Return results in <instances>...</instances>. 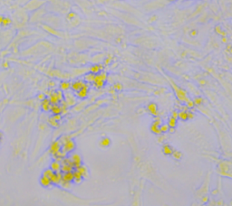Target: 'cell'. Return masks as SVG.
Returning a JSON list of instances; mask_svg holds the SVG:
<instances>
[{
    "label": "cell",
    "instance_id": "1",
    "mask_svg": "<svg viewBox=\"0 0 232 206\" xmlns=\"http://www.w3.org/2000/svg\"><path fill=\"white\" fill-rule=\"evenodd\" d=\"M210 182H211V171L210 170L208 171L201 186L194 191V201L200 202L201 205H206L210 202Z\"/></svg>",
    "mask_w": 232,
    "mask_h": 206
},
{
    "label": "cell",
    "instance_id": "2",
    "mask_svg": "<svg viewBox=\"0 0 232 206\" xmlns=\"http://www.w3.org/2000/svg\"><path fill=\"white\" fill-rule=\"evenodd\" d=\"M216 173L220 177L232 180V160L220 159L216 165Z\"/></svg>",
    "mask_w": 232,
    "mask_h": 206
},
{
    "label": "cell",
    "instance_id": "3",
    "mask_svg": "<svg viewBox=\"0 0 232 206\" xmlns=\"http://www.w3.org/2000/svg\"><path fill=\"white\" fill-rule=\"evenodd\" d=\"M171 85H172V89H173V91H174V92H175V95H176L177 99H178L180 101L184 102V103H186V104L190 101V100H189V98L187 92H186L184 90H182L181 88H180L179 86H177L175 83H173V82H172V81H171Z\"/></svg>",
    "mask_w": 232,
    "mask_h": 206
},
{
    "label": "cell",
    "instance_id": "4",
    "mask_svg": "<svg viewBox=\"0 0 232 206\" xmlns=\"http://www.w3.org/2000/svg\"><path fill=\"white\" fill-rule=\"evenodd\" d=\"M106 79H107V74L104 72H102L99 74H96L94 81L93 83L95 89H102V88H104Z\"/></svg>",
    "mask_w": 232,
    "mask_h": 206
},
{
    "label": "cell",
    "instance_id": "5",
    "mask_svg": "<svg viewBox=\"0 0 232 206\" xmlns=\"http://www.w3.org/2000/svg\"><path fill=\"white\" fill-rule=\"evenodd\" d=\"M161 124H162V120L160 117H156L151 125V128H150L151 131L155 135H160L161 134V131H160Z\"/></svg>",
    "mask_w": 232,
    "mask_h": 206
},
{
    "label": "cell",
    "instance_id": "6",
    "mask_svg": "<svg viewBox=\"0 0 232 206\" xmlns=\"http://www.w3.org/2000/svg\"><path fill=\"white\" fill-rule=\"evenodd\" d=\"M62 146H63V145H62V143H61V141L59 139L54 141L50 145V146H49V153L52 155L53 157L62 149Z\"/></svg>",
    "mask_w": 232,
    "mask_h": 206
},
{
    "label": "cell",
    "instance_id": "7",
    "mask_svg": "<svg viewBox=\"0 0 232 206\" xmlns=\"http://www.w3.org/2000/svg\"><path fill=\"white\" fill-rule=\"evenodd\" d=\"M89 89H90V86H89V83H86L85 86L83 88L82 90H80L79 92H75V95L76 98L80 99V100H84L88 97V94H89Z\"/></svg>",
    "mask_w": 232,
    "mask_h": 206
},
{
    "label": "cell",
    "instance_id": "8",
    "mask_svg": "<svg viewBox=\"0 0 232 206\" xmlns=\"http://www.w3.org/2000/svg\"><path fill=\"white\" fill-rule=\"evenodd\" d=\"M75 148H76L75 142L73 139H71V140H69L67 143H65V144L63 145L62 150H63V152H65L66 154H69V153L73 152V151L75 149Z\"/></svg>",
    "mask_w": 232,
    "mask_h": 206
},
{
    "label": "cell",
    "instance_id": "9",
    "mask_svg": "<svg viewBox=\"0 0 232 206\" xmlns=\"http://www.w3.org/2000/svg\"><path fill=\"white\" fill-rule=\"evenodd\" d=\"M86 83L87 82H85L84 80H75L74 82L71 83V90L74 92H79L80 90L83 89Z\"/></svg>",
    "mask_w": 232,
    "mask_h": 206
},
{
    "label": "cell",
    "instance_id": "10",
    "mask_svg": "<svg viewBox=\"0 0 232 206\" xmlns=\"http://www.w3.org/2000/svg\"><path fill=\"white\" fill-rule=\"evenodd\" d=\"M70 158H71V161H72V163H73V165L75 166V169L76 167H78L79 165H83V159H82L81 155H79L77 153H73L71 155Z\"/></svg>",
    "mask_w": 232,
    "mask_h": 206
},
{
    "label": "cell",
    "instance_id": "11",
    "mask_svg": "<svg viewBox=\"0 0 232 206\" xmlns=\"http://www.w3.org/2000/svg\"><path fill=\"white\" fill-rule=\"evenodd\" d=\"M64 100H65L66 103H67V105L69 107H71V106H74L76 103V97H75V94L68 93L67 92H66V93L64 95Z\"/></svg>",
    "mask_w": 232,
    "mask_h": 206
},
{
    "label": "cell",
    "instance_id": "12",
    "mask_svg": "<svg viewBox=\"0 0 232 206\" xmlns=\"http://www.w3.org/2000/svg\"><path fill=\"white\" fill-rule=\"evenodd\" d=\"M63 178V173L62 172H59V173H54L53 174V176L50 178L51 182H52V185H60V183L62 182V179Z\"/></svg>",
    "mask_w": 232,
    "mask_h": 206
},
{
    "label": "cell",
    "instance_id": "13",
    "mask_svg": "<svg viewBox=\"0 0 232 206\" xmlns=\"http://www.w3.org/2000/svg\"><path fill=\"white\" fill-rule=\"evenodd\" d=\"M52 103L50 101V100L48 98H46L44 100L41 101V109L43 111L45 112H49L51 111V108H52Z\"/></svg>",
    "mask_w": 232,
    "mask_h": 206
},
{
    "label": "cell",
    "instance_id": "14",
    "mask_svg": "<svg viewBox=\"0 0 232 206\" xmlns=\"http://www.w3.org/2000/svg\"><path fill=\"white\" fill-rule=\"evenodd\" d=\"M147 110H148V112H149L151 115L154 116V117H157V116H158V106H157L156 103H154V102H150V103L147 105Z\"/></svg>",
    "mask_w": 232,
    "mask_h": 206
},
{
    "label": "cell",
    "instance_id": "15",
    "mask_svg": "<svg viewBox=\"0 0 232 206\" xmlns=\"http://www.w3.org/2000/svg\"><path fill=\"white\" fill-rule=\"evenodd\" d=\"M173 151H174V148H172L171 145H169V144H164L163 145V146H162V153L165 156L172 157Z\"/></svg>",
    "mask_w": 232,
    "mask_h": 206
},
{
    "label": "cell",
    "instance_id": "16",
    "mask_svg": "<svg viewBox=\"0 0 232 206\" xmlns=\"http://www.w3.org/2000/svg\"><path fill=\"white\" fill-rule=\"evenodd\" d=\"M75 170H77L82 175H83V177L84 178H87L88 176H89V170H88V168H87V166H85L84 165H79L78 167H76L75 168Z\"/></svg>",
    "mask_w": 232,
    "mask_h": 206
},
{
    "label": "cell",
    "instance_id": "17",
    "mask_svg": "<svg viewBox=\"0 0 232 206\" xmlns=\"http://www.w3.org/2000/svg\"><path fill=\"white\" fill-rule=\"evenodd\" d=\"M50 168L54 172V173H59L61 172V169H62V163L60 161H57V160H54L51 165H50Z\"/></svg>",
    "mask_w": 232,
    "mask_h": 206
},
{
    "label": "cell",
    "instance_id": "18",
    "mask_svg": "<svg viewBox=\"0 0 232 206\" xmlns=\"http://www.w3.org/2000/svg\"><path fill=\"white\" fill-rule=\"evenodd\" d=\"M103 69H104V66L102 64H93L90 67L89 71H90V72L96 75V74H99L100 72H102Z\"/></svg>",
    "mask_w": 232,
    "mask_h": 206
},
{
    "label": "cell",
    "instance_id": "19",
    "mask_svg": "<svg viewBox=\"0 0 232 206\" xmlns=\"http://www.w3.org/2000/svg\"><path fill=\"white\" fill-rule=\"evenodd\" d=\"M39 183L43 187H50L52 185V182H51L50 178L46 177V176H44V175H42L40 177Z\"/></svg>",
    "mask_w": 232,
    "mask_h": 206
},
{
    "label": "cell",
    "instance_id": "20",
    "mask_svg": "<svg viewBox=\"0 0 232 206\" xmlns=\"http://www.w3.org/2000/svg\"><path fill=\"white\" fill-rule=\"evenodd\" d=\"M63 181L68 182V183H73L74 182V172H69V173H63Z\"/></svg>",
    "mask_w": 232,
    "mask_h": 206
},
{
    "label": "cell",
    "instance_id": "21",
    "mask_svg": "<svg viewBox=\"0 0 232 206\" xmlns=\"http://www.w3.org/2000/svg\"><path fill=\"white\" fill-rule=\"evenodd\" d=\"M83 180H84L83 175L77 170L75 169V171H74V183L76 184V185H80L83 182Z\"/></svg>",
    "mask_w": 232,
    "mask_h": 206
},
{
    "label": "cell",
    "instance_id": "22",
    "mask_svg": "<svg viewBox=\"0 0 232 206\" xmlns=\"http://www.w3.org/2000/svg\"><path fill=\"white\" fill-rule=\"evenodd\" d=\"M48 99L50 100L51 103L54 105V104H60V100H59V98L57 96V93L56 92H53L50 93V95L48 96Z\"/></svg>",
    "mask_w": 232,
    "mask_h": 206
},
{
    "label": "cell",
    "instance_id": "23",
    "mask_svg": "<svg viewBox=\"0 0 232 206\" xmlns=\"http://www.w3.org/2000/svg\"><path fill=\"white\" fill-rule=\"evenodd\" d=\"M51 112L53 115H62V108L60 104H54L51 108Z\"/></svg>",
    "mask_w": 232,
    "mask_h": 206
},
{
    "label": "cell",
    "instance_id": "24",
    "mask_svg": "<svg viewBox=\"0 0 232 206\" xmlns=\"http://www.w3.org/2000/svg\"><path fill=\"white\" fill-rule=\"evenodd\" d=\"M60 89L62 92H67L69 89H71V83L67 80H63L60 83Z\"/></svg>",
    "mask_w": 232,
    "mask_h": 206
},
{
    "label": "cell",
    "instance_id": "25",
    "mask_svg": "<svg viewBox=\"0 0 232 206\" xmlns=\"http://www.w3.org/2000/svg\"><path fill=\"white\" fill-rule=\"evenodd\" d=\"M179 119L182 121H187L189 120V111L187 110H181L179 112Z\"/></svg>",
    "mask_w": 232,
    "mask_h": 206
},
{
    "label": "cell",
    "instance_id": "26",
    "mask_svg": "<svg viewBox=\"0 0 232 206\" xmlns=\"http://www.w3.org/2000/svg\"><path fill=\"white\" fill-rule=\"evenodd\" d=\"M94 79H95V74L92 73V72H88L84 75V81L87 82V83H93L94 81Z\"/></svg>",
    "mask_w": 232,
    "mask_h": 206
},
{
    "label": "cell",
    "instance_id": "27",
    "mask_svg": "<svg viewBox=\"0 0 232 206\" xmlns=\"http://www.w3.org/2000/svg\"><path fill=\"white\" fill-rule=\"evenodd\" d=\"M75 167L71 165H62V173H69V172H74Z\"/></svg>",
    "mask_w": 232,
    "mask_h": 206
},
{
    "label": "cell",
    "instance_id": "28",
    "mask_svg": "<svg viewBox=\"0 0 232 206\" xmlns=\"http://www.w3.org/2000/svg\"><path fill=\"white\" fill-rule=\"evenodd\" d=\"M182 157H183V154H182L181 151L177 150V149H174V151H173V153H172V157L174 160H176V161H180V160H181Z\"/></svg>",
    "mask_w": 232,
    "mask_h": 206
},
{
    "label": "cell",
    "instance_id": "29",
    "mask_svg": "<svg viewBox=\"0 0 232 206\" xmlns=\"http://www.w3.org/2000/svg\"><path fill=\"white\" fill-rule=\"evenodd\" d=\"M48 124L49 126H51L52 128H58L59 125H60V122L56 121L53 117H50L48 119Z\"/></svg>",
    "mask_w": 232,
    "mask_h": 206
},
{
    "label": "cell",
    "instance_id": "30",
    "mask_svg": "<svg viewBox=\"0 0 232 206\" xmlns=\"http://www.w3.org/2000/svg\"><path fill=\"white\" fill-rule=\"evenodd\" d=\"M168 125H169L170 128H175L177 126V119H175L173 117H171L168 121Z\"/></svg>",
    "mask_w": 232,
    "mask_h": 206
},
{
    "label": "cell",
    "instance_id": "31",
    "mask_svg": "<svg viewBox=\"0 0 232 206\" xmlns=\"http://www.w3.org/2000/svg\"><path fill=\"white\" fill-rule=\"evenodd\" d=\"M54 174V172L51 168H46V169H45V170L43 171L42 175L46 176V177H48V178H51Z\"/></svg>",
    "mask_w": 232,
    "mask_h": 206
},
{
    "label": "cell",
    "instance_id": "32",
    "mask_svg": "<svg viewBox=\"0 0 232 206\" xmlns=\"http://www.w3.org/2000/svg\"><path fill=\"white\" fill-rule=\"evenodd\" d=\"M100 145L102 146H104V148H107V146H109L111 145V139L109 137H104L101 142H100Z\"/></svg>",
    "mask_w": 232,
    "mask_h": 206
},
{
    "label": "cell",
    "instance_id": "33",
    "mask_svg": "<svg viewBox=\"0 0 232 206\" xmlns=\"http://www.w3.org/2000/svg\"><path fill=\"white\" fill-rule=\"evenodd\" d=\"M11 23H12V20H11L10 17H8V16H4V20H3V23H2V26L7 27V26H9V25L11 24Z\"/></svg>",
    "mask_w": 232,
    "mask_h": 206
},
{
    "label": "cell",
    "instance_id": "34",
    "mask_svg": "<svg viewBox=\"0 0 232 206\" xmlns=\"http://www.w3.org/2000/svg\"><path fill=\"white\" fill-rule=\"evenodd\" d=\"M169 130H170V127H169V125H168V123H165V124H161V126H160V131H161V134L162 133H167V132H169Z\"/></svg>",
    "mask_w": 232,
    "mask_h": 206
},
{
    "label": "cell",
    "instance_id": "35",
    "mask_svg": "<svg viewBox=\"0 0 232 206\" xmlns=\"http://www.w3.org/2000/svg\"><path fill=\"white\" fill-rule=\"evenodd\" d=\"M62 188H63V189H66V190H68V189H70L71 188V183H68V182H64V181H63L62 180V182L60 183V185H59Z\"/></svg>",
    "mask_w": 232,
    "mask_h": 206
},
{
    "label": "cell",
    "instance_id": "36",
    "mask_svg": "<svg viewBox=\"0 0 232 206\" xmlns=\"http://www.w3.org/2000/svg\"><path fill=\"white\" fill-rule=\"evenodd\" d=\"M72 138H71V137L70 136H63V137H61L60 138H59V140L61 141V143H62V145H63V144H65V143H67L69 140H71Z\"/></svg>",
    "mask_w": 232,
    "mask_h": 206
},
{
    "label": "cell",
    "instance_id": "37",
    "mask_svg": "<svg viewBox=\"0 0 232 206\" xmlns=\"http://www.w3.org/2000/svg\"><path fill=\"white\" fill-rule=\"evenodd\" d=\"M193 102H194V104H195V105H197V106L201 105V104H202V102H203V99H202L201 97H196V98L194 99Z\"/></svg>",
    "mask_w": 232,
    "mask_h": 206
},
{
    "label": "cell",
    "instance_id": "38",
    "mask_svg": "<svg viewBox=\"0 0 232 206\" xmlns=\"http://www.w3.org/2000/svg\"><path fill=\"white\" fill-rule=\"evenodd\" d=\"M113 89H114V91H116V92H120V91L122 90V85L121 83L117 82V83H115V84L113 85Z\"/></svg>",
    "mask_w": 232,
    "mask_h": 206
},
{
    "label": "cell",
    "instance_id": "39",
    "mask_svg": "<svg viewBox=\"0 0 232 206\" xmlns=\"http://www.w3.org/2000/svg\"><path fill=\"white\" fill-rule=\"evenodd\" d=\"M75 17H76V14L74 13V12H70V13L67 15V18H68L69 20H73V19H75Z\"/></svg>",
    "mask_w": 232,
    "mask_h": 206
},
{
    "label": "cell",
    "instance_id": "40",
    "mask_svg": "<svg viewBox=\"0 0 232 206\" xmlns=\"http://www.w3.org/2000/svg\"><path fill=\"white\" fill-rule=\"evenodd\" d=\"M62 116H63V115H61V114H60V115H53L52 117H54V119L56 121L60 122V121L62 120Z\"/></svg>",
    "mask_w": 232,
    "mask_h": 206
},
{
    "label": "cell",
    "instance_id": "41",
    "mask_svg": "<svg viewBox=\"0 0 232 206\" xmlns=\"http://www.w3.org/2000/svg\"><path fill=\"white\" fill-rule=\"evenodd\" d=\"M189 35L191 37H196L198 35V30H196V29H193V30H191L189 32Z\"/></svg>",
    "mask_w": 232,
    "mask_h": 206
},
{
    "label": "cell",
    "instance_id": "42",
    "mask_svg": "<svg viewBox=\"0 0 232 206\" xmlns=\"http://www.w3.org/2000/svg\"><path fill=\"white\" fill-rule=\"evenodd\" d=\"M46 98V95H45L44 93H40V94H38V96H37V99H38L40 101L44 100Z\"/></svg>",
    "mask_w": 232,
    "mask_h": 206
},
{
    "label": "cell",
    "instance_id": "43",
    "mask_svg": "<svg viewBox=\"0 0 232 206\" xmlns=\"http://www.w3.org/2000/svg\"><path fill=\"white\" fill-rule=\"evenodd\" d=\"M111 61H112V57H111V56L107 57L105 60H104V64H105V65H108V64L111 63Z\"/></svg>",
    "mask_w": 232,
    "mask_h": 206
},
{
    "label": "cell",
    "instance_id": "44",
    "mask_svg": "<svg viewBox=\"0 0 232 206\" xmlns=\"http://www.w3.org/2000/svg\"><path fill=\"white\" fill-rule=\"evenodd\" d=\"M190 206H203V205H201L200 202H196V201H193L192 203L190 204Z\"/></svg>",
    "mask_w": 232,
    "mask_h": 206
},
{
    "label": "cell",
    "instance_id": "45",
    "mask_svg": "<svg viewBox=\"0 0 232 206\" xmlns=\"http://www.w3.org/2000/svg\"><path fill=\"white\" fill-rule=\"evenodd\" d=\"M227 50L229 52H231L232 53V44H228V46H227Z\"/></svg>",
    "mask_w": 232,
    "mask_h": 206
},
{
    "label": "cell",
    "instance_id": "46",
    "mask_svg": "<svg viewBox=\"0 0 232 206\" xmlns=\"http://www.w3.org/2000/svg\"><path fill=\"white\" fill-rule=\"evenodd\" d=\"M3 20H4V16H0V25H2Z\"/></svg>",
    "mask_w": 232,
    "mask_h": 206
},
{
    "label": "cell",
    "instance_id": "47",
    "mask_svg": "<svg viewBox=\"0 0 232 206\" xmlns=\"http://www.w3.org/2000/svg\"><path fill=\"white\" fill-rule=\"evenodd\" d=\"M2 137H3V135H2L1 132H0V143H1V141H2Z\"/></svg>",
    "mask_w": 232,
    "mask_h": 206
},
{
    "label": "cell",
    "instance_id": "48",
    "mask_svg": "<svg viewBox=\"0 0 232 206\" xmlns=\"http://www.w3.org/2000/svg\"><path fill=\"white\" fill-rule=\"evenodd\" d=\"M5 67H6V68H7V67H8V65H7V63H5Z\"/></svg>",
    "mask_w": 232,
    "mask_h": 206
},
{
    "label": "cell",
    "instance_id": "49",
    "mask_svg": "<svg viewBox=\"0 0 232 206\" xmlns=\"http://www.w3.org/2000/svg\"><path fill=\"white\" fill-rule=\"evenodd\" d=\"M170 2H174V1H176V0H169Z\"/></svg>",
    "mask_w": 232,
    "mask_h": 206
},
{
    "label": "cell",
    "instance_id": "50",
    "mask_svg": "<svg viewBox=\"0 0 232 206\" xmlns=\"http://www.w3.org/2000/svg\"><path fill=\"white\" fill-rule=\"evenodd\" d=\"M161 206H169L168 204H163V205H161Z\"/></svg>",
    "mask_w": 232,
    "mask_h": 206
}]
</instances>
